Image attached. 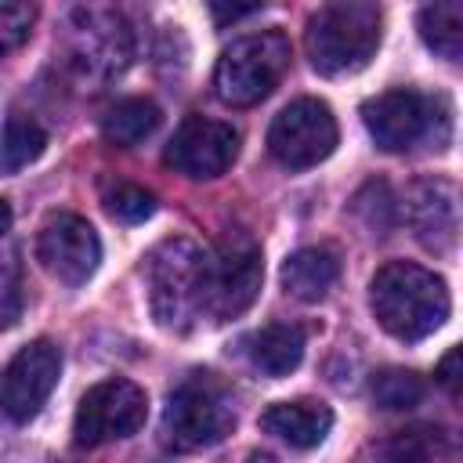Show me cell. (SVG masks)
<instances>
[{
  "instance_id": "9",
  "label": "cell",
  "mask_w": 463,
  "mask_h": 463,
  "mask_svg": "<svg viewBox=\"0 0 463 463\" xmlns=\"http://www.w3.org/2000/svg\"><path fill=\"white\" fill-rule=\"evenodd\" d=\"M336 116L318 98H297L289 101L268 127V152L286 170H307L333 156L336 148Z\"/></svg>"
},
{
  "instance_id": "20",
  "label": "cell",
  "mask_w": 463,
  "mask_h": 463,
  "mask_svg": "<svg viewBox=\"0 0 463 463\" xmlns=\"http://www.w3.org/2000/svg\"><path fill=\"white\" fill-rule=\"evenodd\" d=\"M423 391H427L423 376L412 373V369H383V373L373 376V402L380 409H391V412L420 405Z\"/></svg>"
},
{
  "instance_id": "4",
  "label": "cell",
  "mask_w": 463,
  "mask_h": 463,
  "mask_svg": "<svg viewBox=\"0 0 463 463\" xmlns=\"http://www.w3.org/2000/svg\"><path fill=\"white\" fill-rule=\"evenodd\" d=\"M383 11L365 0L326 4L307 22V58L322 76H347L369 65L380 47Z\"/></svg>"
},
{
  "instance_id": "27",
  "label": "cell",
  "mask_w": 463,
  "mask_h": 463,
  "mask_svg": "<svg viewBox=\"0 0 463 463\" xmlns=\"http://www.w3.org/2000/svg\"><path fill=\"white\" fill-rule=\"evenodd\" d=\"M7 228H11V206H7V199H0V239Z\"/></svg>"
},
{
  "instance_id": "16",
  "label": "cell",
  "mask_w": 463,
  "mask_h": 463,
  "mask_svg": "<svg viewBox=\"0 0 463 463\" xmlns=\"http://www.w3.org/2000/svg\"><path fill=\"white\" fill-rule=\"evenodd\" d=\"M246 354L264 376H289L304 358V329L297 322H268L246 340Z\"/></svg>"
},
{
  "instance_id": "8",
  "label": "cell",
  "mask_w": 463,
  "mask_h": 463,
  "mask_svg": "<svg viewBox=\"0 0 463 463\" xmlns=\"http://www.w3.org/2000/svg\"><path fill=\"white\" fill-rule=\"evenodd\" d=\"M148 416V394L130 380H101L94 383L76 409L72 420V441L80 449H98L119 438H130L145 427Z\"/></svg>"
},
{
  "instance_id": "14",
  "label": "cell",
  "mask_w": 463,
  "mask_h": 463,
  "mask_svg": "<svg viewBox=\"0 0 463 463\" xmlns=\"http://www.w3.org/2000/svg\"><path fill=\"white\" fill-rule=\"evenodd\" d=\"M260 427L275 438H282L286 445L293 449H315L326 441L329 427H333V409L322 405V402H311V398H300V402H275L264 409L260 416Z\"/></svg>"
},
{
  "instance_id": "12",
  "label": "cell",
  "mask_w": 463,
  "mask_h": 463,
  "mask_svg": "<svg viewBox=\"0 0 463 463\" xmlns=\"http://www.w3.org/2000/svg\"><path fill=\"white\" fill-rule=\"evenodd\" d=\"M235 156H239L235 127L221 123V119H210V116H188L174 130V137H170V145L163 152L166 166L184 174V177H192V181L221 177L235 163Z\"/></svg>"
},
{
  "instance_id": "22",
  "label": "cell",
  "mask_w": 463,
  "mask_h": 463,
  "mask_svg": "<svg viewBox=\"0 0 463 463\" xmlns=\"http://www.w3.org/2000/svg\"><path fill=\"white\" fill-rule=\"evenodd\" d=\"M33 22H36V7L33 4L0 0V58L11 54L14 47H22L29 40Z\"/></svg>"
},
{
  "instance_id": "21",
  "label": "cell",
  "mask_w": 463,
  "mask_h": 463,
  "mask_svg": "<svg viewBox=\"0 0 463 463\" xmlns=\"http://www.w3.org/2000/svg\"><path fill=\"white\" fill-rule=\"evenodd\" d=\"M101 199H105V210L123 224H141V221H148L156 213V195L145 192L141 184H130V181L109 184Z\"/></svg>"
},
{
  "instance_id": "10",
  "label": "cell",
  "mask_w": 463,
  "mask_h": 463,
  "mask_svg": "<svg viewBox=\"0 0 463 463\" xmlns=\"http://www.w3.org/2000/svg\"><path fill=\"white\" fill-rule=\"evenodd\" d=\"M61 376V351L51 340L25 344L4 369H0V412L14 423H29Z\"/></svg>"
},
{
  "instance_id": "13",
  "label": "cell",
  "mask_w": 463,
  "mask_h": 463,
  "mask_svg": "<svg viewBox=\"0 0 463 463\" xmlns=\"http://www.w3.org/2000/svg\"><path fill=\"white\" fill-rule=\"evenodd\" d=\"M409 224L416 232V239L434 250V253H449L459 239V192L452 181L445 177H427L420 184H412L409 192Z\"/></svg>"
},
{
  "instance_id": "19",
  "label": "cell",
  "mask_w": 463,
  "mask_h": 463,
  "mask_svg": "<svg viewBox=\"0 0 463 463\" xmlns=\"http://www.w3.org/2000/svg\"><path fill=\"white\" fill-rule=\"evenodd\" d=\"M420 36L434 54L459 61V54H463V4L445 0V4L423 7L420 11Z\"/></svg>"
},
{
  "instance_id": "18",
  "label": "cell",
  "mask_w": 463,
  "mask_h": 463,
  "mask_svg": "<svg viewBox=\"0 0 463 463\" xmlns=\"http://www.w3.org/2000/svg\"><path fill=\"white\" fill-rule=\"evenodd\" d=\"M47 148V130L25 116V112H11L0 127V174H18L22 166L36 163Z\"/></svg>"
},
{
  "instance_id": "17",
  "label": "cell",
  "mask_w": 463,
  "mask_h": 463,
  "mask_svg": "<svg viewBox=\"0 0 463 463\" xmlns=\"http://www.w3.org/2000/svg\"><path fill=\"white\" fill-rule=\"evenodd\" d=\"M159 127V105L152 98H119L101 116V134L116 148H134Z\"/></svg>"
},
{
  "instance_id": "11",
  "label": "cell",
  "mask_w": 463,
  "mask_h": 463,
  "mask_svg": "<svg viewBox=\"0 0 463 463\" xmlns=\"http://www.w3.org/2000/svg\"><path fill=\"white\" fill-rule=\"evenodd\" d=\"M36 260L61 286H83L101 264V239L83 217L51 213L36 235Z\"/></svg>"
},
{
  "instance_id": "5",
  "label": "cell",
  "mask_w": 463,
  "mask_h": 463,
  "mask_svg": "<svg viewBox=\"0 0 463 463\" xmlns=\"http://www.w3.org/2000/svg\"><path fill=\"white\" fill-rule=\"evenodd\" d=\"M289 58H293V47H289L286 33H279V29L239 36L217 58L213 90L224 105L250 109L279 87V80L289 69Z\"/></svg>"
},
{
  "instance_id": "1",
  "label": "cell",
  "mask_w": 463,
  "mask_h": 463,
  "mask_svg": "<svg viewBox=\"0 0 463 463\" xmlns=\"http://www.w3.org/2000/svg\"><path fill=\"white\" fill-rule=\"evenodd\" d=\"M264 279L260 246L246 235L203 246L195 239H163L145 260L152 318L170 333H188L199 322L242 315Z\"/></svg>"
},
{
  "instance_id": "23",
  "label": "cell",
  "mask_w": 463,
  "mask_h": 463,
  "mask_svg": "<svg viewBox=\"0 0 463 463\" xmlns=\"http://www.w3.org/2000/svg\"><path fill=\"white\" fill-rule=\"evenodd\" d=\"M22 311V279L11 250H0V329H7Z\"/></svg>"
},
{
  "instance_id": "25",
  "label": "cell",
  "mask_w": 463,
  "mask_h": 463,
  "mask_svg": "<svg viewBox=\"0 0 463 463\" xmlns=\"http://www.w3.org/2000/svg\"><path fill=\"white\" fill-rule=\"evenodd\" d=\"M210 11H213V18H217V25H228V22H239V18L257 14L260 7H257V4H250V7H221V4H213Z\"/></svg>"
},
{
  "instance_id": "6",
  "label": "cell",
  "mask_w": 463,
  "mask_h": 463,
  "mask_svg": "<svg viewBox=\"0 0 463 463\" xmlns=\"http://www.w3.org/2000/svg\"><path fill=\"white\" fill-rule=\"evenodd\" d=\"M65 61L87 83H109L134 58L130 22L105 4H83L69 11L65 22Z\"/></svg>"
},
{
  "instance_id": "15",
  "label": "cell",
  "mask_w": 463,
  "mask_h": 463,
  "mask_svg": "<svg viewBox=\"0 0 463 463\" xmlns=\"http://www.w3.org/2000/svg\"><path fill=\"white\" fill-rule=\"evenodd\" d=\"M340 279V257L333 246H304L286 257L282 264V286L297 300H322Z\"/></svg>"
},
{
  "instance_id": "7",
  "label": "cell",
  "mask_w": 463,
  "mask_h": 463,
  "mask_svg": "<svg viewBox=\"0 0 463 463\" xmlns=\"http://www.w3.org/2000/svg\"><path fill=\"white\" fill-rule=\"evenodd\" d=\"M362 119L383 152H409L430 137L434 145L449 141V105L412 87H394L369 98L362 105Z\"/></svg>"
},
{
  "instance_id": "24",
  "label": "cell",
  "mask_w": 463,
  "mask_h": 463,
  "mask_svg": "<svg viewBox=\"0 0 463 463\" xmlns=\"http://www.w3.org/2000/svg\"><path fill=\"white\" fill-rule=\"evenodd\" d=\"M438 383H441L449 394L459 391V347H449L445 358L438 362Z\"/></svg>"
},
{
  "instance_id": "26",
  "label": "cell",
  "mask_w": 463,
  "mask_h": 463,
  "mask_svg": "<svg viewBox=\"0 0 463 463\" xmlns=\"http://www.w3.org/2000/svg\"><path fill=\"white\" fill-rule=\"evenodd\" d=\"M228 463H275L268 452H246V456H239V459H228Z\"/></svg>"
},
{
  "instance_id": "2",
  "label": "cell",
  "mask_w": 463,
  "mask_h": 463,
  "mask_svg": "<svg viewBox=\"0 0 463 463\" xmlns=\"http://www.w3.org/2000/svg\"><path fill=\"white\" fill-rule=\"evenodd\" d=\"M369 304L376 322L398 340H423L430 336L452 307L449 286L423 264L391 260L373 275Z\"/></svg>"
},
{
  "instance_id": "3",
  "label": "cell",
  "mask_w": 463,
  "mask_h": 463,
  "mask_svg": "<svg viewBox=\"0 0 463 463\" xmlns=\"http://www.w3.org/2000/svg\"><path fill=\"white\" fill-rule=\"evenodd\" d=\"M235 430V398L224 380L213 373H192L184 376L163 409V445L170 452H199L210 445H221Z\"/></svg>"
}]
</instances>
